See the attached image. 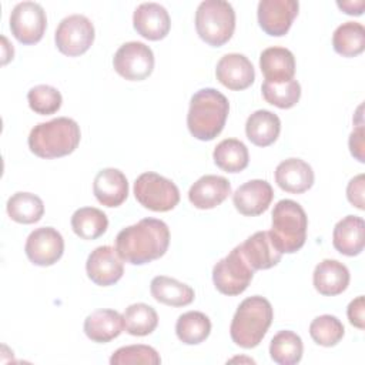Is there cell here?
<instances>
[{
	"label": "cell",
	"mask_w": 365,
	"mask_h": 365,
	"mask_svg": "<svg viewBox=\"0 0 365 365\" xmlns=\"http://www.w3.org/2000/svg\"><path fill=\"white\" fill-rule=\"evenodd\" d=\"M170 245L168 225L157 218H143L123 228L115 237L118 257L133 265H144L161 258Z\"/></svg>",
	"instance_id": "1"
},
{
	"label": "cell",
	"mask_w": 365,
	"mask_h": 365,
	"mask_svg": "<svg viewBox=\"0 0 365 365\" xmlns=\"http://www.w3.org/2000/svg\"><path fill=\"white\" fill-rule=\"evenodd\" d=\"M230 111L228 98L215 88H201L190 100L187 127L201 141L214 140L224 128Z\"/></svg>",
	"instance_id": "2"
},
{
	"label": "cell",
	"mask_w": 365,
	"mask_h": 365,
	"mask_svg": "<svg viewBox=\"0 0 365 365\" xmlns=\"http://www.w3.org/2000/svg\"><path fill=\"white\" fill-rule=\"evenodd\" d=\"M81 138L78 124L68 117H57L34 125L29 134V148L40 158L71 154Z\"/></svg>",
	"instance_id": "3"
},
{
	"label": "cell",
	"mask_w": 365,
	"mask_h": 365,
	"mask_svg": "<svg viewBox=\"0 0 365 365\" xmlns=\"http://www.w3.org/2000/svg\"><path fill=\"white\" fill-rule=\"evenodd\" d=\"M272 318L274 311L267 298L261 295L245 298L232 317L231 339L241 348H255L265 336Z\"/></svg>",
	"instance_id": "4"
},
{
	"label": "cell",
	"mask_w": 365,
	"mask_h": 365,
	"mask_svg": "<svg viewBox=\"0 0 365 365\" xmlns=\"http://www.w3.org/2000/svg\"><path fill=\"white\" fill-rule=\"evenodd\" d=\"M308 217L304 208L294 200H281L272 210L271 237L282 254H294L307 240Z\"/></svg>",
	"instance_id": "5"
},
{
	"label": "cell",
	"mask_w": 365,
	"mask_h": 365,
	"mask_svg": "<svg viewBox=\"0 0 365 365\" xmlns=\"http://www.w3.org/2000/svg\"><path fill=\"white\" fill-rule=\"evenodd\" d=\"M195 30L212 47L224 46L235 30V11L225 0H204L195 11Z\"/></svg>",
	"instance_id": "6"
},
{
	"label": "cell",
	"mask_w": 365,
	"mask_h": 365,
	"mask_svg": "<svg viewBox=\"0 0 365 365\" xmlns=\"http://www.w3.org/2000/svg\"><path fill=\"white\" fill-rule=\"evenodd\" d=\"M135 200L151 211L165 212L173 210L180 202V190L168 178L147 171L134 181Z\"/></svg>",
	"instance_id": "7"
},
{
	"label": "cell",
	"mask_w": 365,
	"mask_h": 365,
	"mask_svg": "<svg viewBox=\"0 0 365 365\" xmlns=\"http://www.w3.org/2000/svg\"><path fill=\"white\" fill-rule=\"evenodd\" d=\"M254 269L245 259L241 247L237 245L227 257L220 259L212 268V282L224 295H240L251 284Z\"/></svg>",
	"instance_id": "8"
},
{
	"label": "cell",
	"mask_w": 365,
	"mask_h": 365,
	"mask_svg": "<svg viewBox=\"0 0 365 365\" xmlns=\"http://www.w3.org/2000/svg\"><path fill=\"white\" fill-rule=\"evenodd\" d=\"M54 41L63 54L68 57L81 56L94 41V26L91 20L83 14L67 16L58 23Z\"/></svg>",
	"instance_id": "9"
},
{
	"label": "cell",
	"mask_w": 365,
	"mask_h": 365,
	"mask_svg": "<svg viewBox=\"0 0 365 365\" xmlns=\"http://www.w3.org/2000/svg\"><path fill=\"white\" fill-rule=\"evenodd\" d=\"M117 74L130 81H143L154 70L153 50L141 41H128L118 47L113 57Z\"/></svg>",
	"instance_id": "10"
},
{
	"label": "cell",
	"mask_w": 365,
	"mask_h": 365,
	"mask_svg": "<svg viewBox=\"0 0 365 365\" xmlns=\"http://www.w3.org/2000/svg\"><path fill=\"white\" fill-rule=\"evenodd\" d=\"M47 17L41 4L36 1L17 3L10 13L11 34L23 44L38 43L46 31Z\"/></svg>",
	"instance_id": "11"
},
{
	"label": "cell",
	"mask_w": 365,
	"mask_h": 365,
	"mask_svg": "<svg viewBox=\"0 0 365 365\" xmlns=\"http://www.w3.org/2000/svg\"><path fill=\"white\" fill-rule=\"evenodd\" d=\"M24 251L27 258L38 267L56 264L64 252V240L53 227H40L27 237Z\"/></svg>",
	"instance_id": "12"
},
{
	"label": "cell",
	"mask_w": 365,
	"mask_h": 365,
	"mask_svg": "<svg viewBox=\"0 0 365 365\" xmlns=\"http://www.w3.org/2000/svg\"><path fill=\"white\" fill-rule=\"evenodd\" d=\"M298 9L297 0H261L257 9L258 24L269 36H285L298 14Z\"/></svg>",
	"instance_id": "13"
},
{
	"label": "cell",
	"mask_w": 365,
	"mask_h": 365,
	"mask_svg": "<svg viewBox=\"0 0 365 365\" xmlns=\"http://www.w3.org/2000/svg\"><path fill=\"white\" fill-rule=\"evenodd\" d=\"M86 271L87 277L96 285L110 287L123 277L124 265L115 248L101 245L90 252L86 262Z\"/></svg>",
	"instance_id": "14"
},
{
	"label": "cell",
	"mask_w": 365,
	"mask_h": 365,
	"mask_svg": "<svg viewBox=\"0 0 365 365\" xmlns=\"http://www.w3.org/2000/svg\"><path fill=\"white\" fill-rule=\"evenodd\" d=\"M272 198V187L265 180H250L240 185L232 194L235 210L247 217H257L265 212Z\"/></svg>",
	"instance_id": "15"
},
{
	"label": "cell",
	"mask_w": 365,
	"mask_h": 365,
	"mask_svg": "<svg viewBox=\"0 0 365 365\" xmlns=\"http://www.w3.org/2000/svg\"><path fill=\"white\" fill-rule=\"evenodd\" d=\"M217 80L230 90H245L255 80L252 63L240 53H228L220 58L215 67Z\"/></svg>",
	"instance_id": "16"
},
{
	"label": "cell",
	"mask_w": 365,
	"mask_h": 365,
	"mask_svg": "<svg viewBox=\"0 0 365 365\" xmlns=\"http://www.w3.org/2000/svg\"><path fill=\"white\" fill-rule=\"evenodd\" d=\"M133 26L135 31L147 40L164 38L171 27L170 14L164 6L158 3H141L133 14Z\"/></svg>",
	"instance_id": "17"
},
{
	"label": "cell",
	"mask_w": 365,
	"mask_h": 365,
	"mask_svg": "<svg viewBox=\"0 0 365 365\" xmlns=\"http://www.w3.org/2000/svg\"><path fill=\"white\" fill-rule=\"evenodd\" d=\"M231 194V184L225 177L207 174L198 178L188 191L190 202L198 210H211Z\"/></svg>",
	"instance_id": "18"
},
{
	"label": "cell",
	"mask_w": 365,
	"mask_h": 365,
	"mask_svg": "<svg viewBox=\"0 0 365 365\" xmlns=\"http://www.w3.org/2000/svg\"><path fill=\"white\" fill-rule=\"evenodd\" d=\"M241 251L255 269H268L275 267L282 257V252L277 248L269 231H258L248 237L242 244H240Z\"/></svg>",
	"instance_id": "19"
},
{
	"label": "cell",
	"mask_w": 365,
	"mask_h": 365,
	"mask_svg": "<svg viewBox=\"0 0 365 365\" xmlns=\"http://www.w3.org/2000/svg\"><path fill=\"white\" fill-rule=\"evenodd\" d=\"M93 192L100 204L110 208L118 207L128 195L127 177L117 168H103L94 177Z\"/></svg>",
	"instance_id": "20"
},
{
	"label": "cell",
	"mask_w": 365,
	"mask_h": 365,
	"mask_svg": "<svg viewBox=\"0 0 365 365\" xmlns=\"http://www.w3.org/2000/svg\"><path fill=\"white\" fill-rule=\"evenodd\" d=\"M275 182L291 194H302L314 184L312 167L301 158H287L275 168Z\"/></svg>",
	"instance_id": "21"
},
{
	"label": "cell",
	"mask_w": 365,
	"mask_h": 365,
	"mask_svg": "<svg viewBox=\"0 0 365 365\" xmlns=\"http://www.w3.org/2000/svg\"><path fill=\"white\" fill-rule=\"evenodd\" d=\"M365 222L358 215H346L339 220L332 232L334 248L346 257H354L364 250Z\"/></svg>",
	"instance_id": "22"
},
{
	"label": "cell",
	"mask_w": 365,
	"mask_h": 365,
	"mask_svg": "<svg viewBox=\"0 0 365 365\" xmlns=\"http://www.w3.org/2000/svg\"><path fill=\"white\" fill-rule=\"evenodd\" d=\"M123 315L114 309H96L84 319V332L93 342H110L115 339L123 332Z\"/></svg>",
	"instance_id": "23"
},
{
	"label": "cell",
	"mask_w": 365,
	"mask_h": 365,
	"mask_svg": "<svg viewBox=\"0 0 365 365\" xmlns=\"http://www.w3.org/2000/svg\"><path fill=\"white\" fill-rule=\"evenodd\" d=\"M312 281L315 289L321 295H339L348 288L349 271L336 259H324L315 267Z\"/></svg>",
	"instance_id": "24"
},
{
	"label": "cell",
	"mask_w": 365,
	"mask_h": 365,
	"mask_svg": "<svg viewBox=\"0 0 365 365\" xmlns=\"http://www.w3.org/2000/svg\"><path fill=\"white\" fill-rule=\"evenodd\" d=\"M259 67L265 81L285 83L294 78L295 57L285 47H268L259 56Z\"/></svg>",
	"instance_id": "25"
},
{
	"label": "cell",
	"mask_w": 365,
	"mask_h": 365,
	"mask_svg": "<svg viewBox=\"0 0 365 365\" xmlns=\"http://www.w3.org/2000/svg\"><path fill=\"white\" fill-rule=\"evenodd\" d=\"M281 121L277 114L268 110L254 111L245 123L247 138L258 147L271 145L279 135Z\"/></svg>",
	"instance_id": "26"
},
{
	"label": "cell",
	"mask_w": 365,
	"mask_h": 365,
	"mask_svg": "<svg viewBox=\"0 0 365 365\" xmlns=\"http://www.w3.org/2000/svg\"><path fill=\"white\" fill-rule=\"evenodd\" d=\"M150 291L155 301L170 307L190 305L195 297L190 285L165 275L154 277L150 284Z\"/></svg>",
	"instance_id": "27"
},
{
	"label": "cell",
	"mask_w": 365,
	"mask_h": 365,
	"mask_svg": "<svg viewBox=\"0 0 365 365\" xmlns=\"http://www.w3.org/2000/svg\"><path fill=\"white\" fill-rule=\"evenodd\" d=\"M212 158L215 165L225 173H240L247 168L250 161L247 145L237 138H225L218 143Z\"/></svg>",
	"instance_id": "28"
},
{
	"label": "cell",
	"mask_w": 365,
	"mask_h": 365,
	"mask_svg": "<svg viewBox=\"0 0 365 365\" xmlns=\"http://www.w3.org/2000/svg\"><path fill=\"white\" fill-rule=\"evenodd\" d=\"M9 217L19 224H34L41 220L44 214V204L41 198L31 192L19 191L13 194L6 204Z\"/></svg>",
	"instance_id": "29"
},
{
	"label": "cell",
	"mask_w": 365,
	"mask_h": 365,
	"mask_svg": "<svg viewBox=\"0 0 365 365\" xmlns=\"http://www.w3.org/2000/svg\"><path fill=\"white\" fill-rule=\"evenodd\" d=\"M211 332L210 318L200 311H188L178 317L175 322V334L185 345H197L204 342Z\"/></svg>",
	"instance_id": "30"
},
{
	"label": "cell",
	"mask_w": 365,
	"mask_h": 365,
	"mask_svg": "<svg viewBox=\"0 0 365 365\" xmlns=\"http://www.w3.org/2000/svg\"><path fill=\"white\" fill-rule=\"evenodd\" d=\"M334 50L342 57H355L365 48V29L358 21L338 26L332 34Z\"/></svg>",
	"instance_id": "31"
},
{
	"label": "cell",
	"mask_w": 365,
	"mask_h": 365,
	"mask_svg": "<svg viewBox=\"0 0 365 365\" xmlns=\"http://www.w3.org/2000/svg\"><path fill=\"white\" fill-rule=\"evenodd\" d=\"M108 227L107 215L94 207H83L71 215V228L83 240H96L101 237Z\"/></svg>",
	"instance_id": "32"
},
{
	"label": "cell",
	"mask_w": 365,
	"mask_h": 365,
	"mask_svg": "<svg viewBox=\"0 0 365 365\" xmlns=\"http://www.w3.org/2000/svg\"><path fill=\"white\" fill-rule=\"evenodd\" d=\"M304 352L302 339L298 334L284 329L274 335L269 344L271 359L279 365H295Z\"/></svg>",
	"instance_id": "33"
},
{
	"label": "cell",
	"mask_w": 365,
	"mask_h": 365,
	"mask_svg": "<svg viewBox=\"0 0 365 365\" xmlns=\"http://www.w3.org/2000/svg\"><path fill=\"white\" fill-rule=\"evenodd\" d=\"M123 319L125 331L134 336L150 335L158 325L155 309L144 302L128 305L123 314Z\"/></svg>",
	"instance_id": "34"
},
{
	"label": "cell",
	"mask_w": 365,
	"mask_h": 365,
	"mask_svg": "<svg viewBox=\"0 0 365 365\" xmlns=\"http://www.w3.org/2000/svg\"><path fill=\"white\" fill-rule=\"evenodd\" d=\"M261 91L265 101L278 108H291L299 101L301 97V86L294 78L285 83L264 81Z\"/></svg>",
	"instance_id": "35"
},
{
	"label": "cell",
	"mask_w": 365,
	"mask_h": 365,
	"mask_svg": "<svg viewBox=\"0 0 365 365\" xmlns=\"http://www.w3.org/2000/svg\"><path fill=\"white\" fill-rule=\"evenodd\" d=\"M342 322L334 315H319L309 324V335L318 345L335 346L344 336Z\"/></svg>",
	"instance_id": "36"
},
{
	"label": "cell",
	"mask_w": 365,
	"mask_h": 365,
	"mask_svg": "<svg viewBox=\"0 0 365 365\" xmlns=\"http://www.w3.org/2000/svg\"><path fill=\"white\" fill-rule=\"evenodd\" d=\"M27 101L30 108L41 115L54 114L60 110L63 97L61 93L48 84H38L29 90Z\"/></svg>",
	"instance_id": "37"
},
{
	"label": "cell",
	"mask_w": 365,
	"mask_h": 365,
	"mask_svg": "<svg viewBox=\"0 0 365 365\" xmlns=\"http://www.w3.org/2000/svg\"><path fill=\"white\" fill-rule=\"evenodd\" d=\"M111 365H135V364H144V365H158L161 364V358L158 352L148 345H127L118 348L113 355L110 356Z\"/></svg>",
	"instance_id": "38"
},
{
	"label": "cell",
	"mask_w": 365,
	"mask_h": 365,
	"mask_svg": "<svg viewBox=\"0 0 365 365\" xmlns=\"http://www.w3.org/2000/svg\"><path fill=\"white\" fill-rule=\"evenodd\" d=\"M364 185H365L364 174H358L346 185V198L358 210L365 208V205H364Z\"/></svg>",
	"instance_id": "39"
},
{
	"label": "cell",
	"mask_w": 365,
	"mask_h": 365,
	"mask_svg": "<svg viewBox=\"0 0 365 365\" xmlns=\"http://www.w3.org/2000/svg\"><path fill=\"white\" fill-rule=\"evenodd\" d=\"M364 312H365V299L362 295L356 297L355 299H352L346 308V315H348V319L349 322L359 328V329H364L365 328V317H364Z\"/></svg>",
	"instance_id": "40"
},
{
	"label": "cell",
	"mask_w": 365,
	"mask_h": 365,
	"mask_svg": "<svg viewBox=\"0 0 365 365\" xmlns=\"http://www.w3.org/2000/svg\"><path fill=\"white\" fill-rule=\"evenodd\" d=\"M349 150H351V154L359 161V163H364L365 161V157H364V125H362V121L356 125V128L349 135Z\"/></svg>",
	"instance_id": "41"
},
{
	"label": "cell",
	"mask_w": 365,
	"mask_h": 365,
	"mask_svg": "<svg viewBox=\"0 0 365 365\" xmlns=\"http://www.w3.org/2000/svg\"><path fill=\"white\" fill-rule=\"evenodd\" d=\"M336 6L346 14L351 16H361L365 7V0H346V1H336Z\"/></svg>",
	"instance_id": "42"
}]
</instances>
